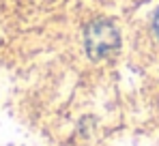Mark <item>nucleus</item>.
Segmentation results:
<instances>
[{
	"label": "nucleus",
	"mask_w": 159,
	"mask_h": 146,
	"mask_svg": "<svg viewBox=\"0 0 159 146\" xmlns=\"http://www.w3.org/2000/svg\"><path fill=\"white\" fill-rule=\"evenodd\" d=\"M155 30H157V34H159V13L155 15Z\"/></svg>",
	"instance_id": "nucleus-2"
},
{
	"label": "nucleus",
	"mask_w": 159,
	"mask_h": 146,
	"mask_svg": "<svg viewBox=\"0 0 159 146\" xmlns=\"http://www.w3.org/2000/svg\"><path fill=\"white\" fill-rule=\"evenodd\" d=\"M118 32L116 28L110 24V22H93V24L86 28V52L90 58L95 60H101V58H107L110 54H114L116 48H118Z\"/></svg>",
	"instance_id": "nucleus-1"
}]
</instances>
